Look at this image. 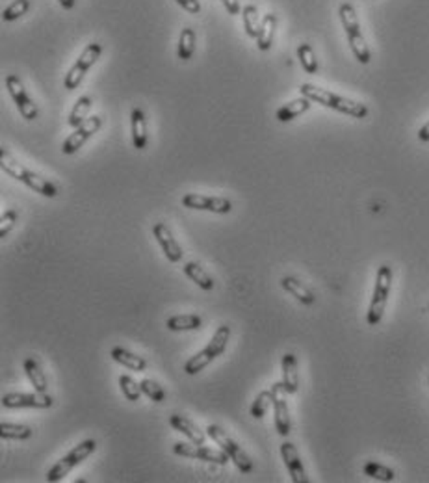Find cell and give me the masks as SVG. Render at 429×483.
I'll use <instances>...</instances> for the list:
<instances>
[{"instance_id": "obj_26", "label": "cell", "mask_w": 429, "mask_h": 483, "mask_svg": "<svg viewBox=\"0 0 429 483\" xmlns=\"http://www.w3.org/2000/svg\"><path fill=\"white\" fill-rule=\"evenodd\" d=\"M182 269H184L186 277H188L191 283H196L199 288H203L207 292L214 290V279L210 277L209 272H204V268L199 263H186Z\"/></svg>"}, {"instance_id": "obj_21", "label": "cell", "mask_w": 429, "mask_h": 483, "mask_svg": "<svg viewBox=\"0 0 429 483\" xmlns=\"http://www.w3.org/2000/svg\"><path fill=\"white\" fill-rule=\"evenodd\" d=\"M110 355H112V359L115 361V363L121 364V366H125V368H128V370L132 372H143L145 368H147V361H145V359L136 355V353L128 352V350H125V348H121V346L112 348Z\"/></svg>"}, {"instance_id": "obj_37", "label": "cell", "mask_w": 429, "mask_h": 483, "mask_svg": "<svg viewBox=\"0 0 429 483\" xmlns=\"http://www.w3.org/2000/svg\"><path fill=\"white\" fill-rule=\"evenodd\" d=\"M17 210H6V212H2V216H0V238H6L8 233L12 231L13 225L17 223Z\"/></svg>"}, {"instance_id": "obj_35", "label": "cell", "mask_w": 429, "mask_h": 483, "mask_svg": "<svg viewBox=\"0 0 429 483\" xmlns=\"http://www.w3.org/2000/svg\"><path fill=\"white\" fill-rule=\"evenodd\" d=\"M28 10H30V0H13L10 6L2 10V19L12 23V21H17L23 15H26Z\"/></svg>"}, {"instance_id": "obj_20", "label": "cell", "mask_w": 429, "mask_h": 483, "mask_svg": "<svg viewBox=\"0 0 429 483\" xmlns=\"http://www.w3.org/2000/svg\"><path fill=\"white\" fill-rule=\"evenodd\" d=\"M310 104H312V101L301 95L299 99H294V101L283 104V106L277 110V113H275V117H277L280 123H288V121H294L296 117H299V115H303L305 112H309Z\"/></svg>"}, {"instance_id": "obj_2", "label": "cell", "mask_w": 429, "mask_h": 483, "mask_svg": "<svg viewBox=\"0 0 429 483\" xmlns=\"http://www.w3.org/2000/svg\"><path fill=\"white\" fill-rule=\"evenodd\" d=\"M0 167H2V171L6 175H10L12 179L23 182L24 186H28L30 190H34L36 193H39V196L50 197V199H54V197L58 196L56 184H53L48 179H43L41 175L30 171L28 167H24L6 147H0Z\"/></svg>"}, {"instance_id": "obj_6", "label": "cell", "mask_w": 429, "mask_h": 483, "mask_svg": "<svg viewBox=\"0 0 429 483\" xmlns=\"http://www.w3.org/2000/svg\"><path fill=\"white\" fill-rule=\"evenodd\" d=\"M95 450H97V441H93V439H86V441H82L80 444H77V446L73 448L71 452L66 453L61 460H58L53 466H50V471L47 472V482L50 483L61 482V480H64V477H66L73 468H77L80 463H84V461L90 457L91 453H95Z\"/></svg>"}, {"instance_id": "obj_25", "label": "cell", "mask_w": 429, "mask_h": 483, "mask_svg": "<svg viewBox=\"0 0 429 483\" xmlns=\"http://www.w3.org/2000/svg\"><path fill=\"white\" fill-rule=\"evenodd\" d=\"M203 325V318L199 314H177L166 320V328L175 333H182V331H197Z\"/></svg>"}, {"instance_id": "obj_4", "label": "cell", "mask_w": 429, "mask_h": 483, "mask_svg": "<svg viewBox=\"0 0 429 483\" xmlns=\"http://www.w3.org/2000/svg\"><path fill=\"white\" fill-rule=\"evenodd\" d=\"M339 17L342 26H344V30H346L347 43H350V48H352L355 60L359 64H363V66H368L370 61H372V54H370L366 39H364L363 32H361V24H359L355 8L350 2H342L339 8Z\"/></svg>"}, {"instance_id": "obj_36", "label": "cell", "mask_w": 429, "mask_h": 483, "mask_svg": "<svg viewBox=\"0 0 429 483\" xmlns=\"http://www.w3.org/2000/svg\"><path fill=\"white\" fill-rule=\"evenodd\" d=\"M120 388H121V392H123V396H125L128 401H137L140 400V396L143 394L142 385H140V383L131 376L120 377Z\"/></svg>"}, {"instance_id": "obj_38", "label": "cell", "mask_w": 429, "mask_h": 483, "mask_svg": "<svg viewBox=\"0 0 429 483\" xmlns=\"http://www.w3.org/2000/svg\"><path fill=\"white\" fill-rule=\"evenodd\" d=\"M175 2H177L184 12L191 13V15L201 13V2H199V0H175Z\"/></svg>"}, {"instance_id": "obj_10", "label": "cell", "mask_w": 429, "mask_h": 483, "mask_svg": "<svg viewBox=\"0 0 429 483\" xmlns=\"http://www.w3.org/2000/svg\"><path fill=\"white\" fill-rule=\"evenodd\" d=\"M6 90L10 97L15 102L21 117L26 121H36L39 117V110H37L36 102L32 101L30 95L24 90V84L21 82V78L17 75H8L6 77Z\"/></svg>"}, {"instance_id": "obj_22", "label": "cell", "mask_w": 429, "mask_h": 483, "mask_svg": "<svg viewBox=\"0 0 429 483\" xmlns=\"http://www.w3.org/2000/svg\"><path fill=\"white\" fill-rule=\"evenodd\" d=\"M23 366H24V374H26V377L30 379L34 390H37V392H47L48 379L47 376H45V372H43L41 364L37 363L34 357H26L24 359Z\"/></svg>"}, {"instance_id": "obj_15", "label": "cell", "mask_w": 429, "mask_h": 483, "mask_svg": "<svg viewBox=\"0 0 429 483\" xmlns=\"http://www.w3.org/2000/svg\"><path fill=\"white\" fill-rule=\"evenodd\" d=\"M153 234H155L156 242L160 244L162 251H164V255H166V258L169 263L177 264L182 261L184 251H182V247H180V244L177 242V238H175L173 233L169 231V227H167L166 223H155Z\"/></svg>"}, {"instance_id": "obj_8", "label": "cell", "mask_w": 429, "mask_h": 483, "mask_svg": "<svg viewBox=\"0 0 429 483\" xmlns=\"http://www.w3.org/2000/svg\"><path fill=\"white\" fill-rule=\"evenodd\" d=\"M101 54H102L101 43L93 41L90 43V45H86L82 54L78 56V60L73 64V67L69 69L66 78H64V88H66L67 91L77 90L78 86H80V82L84 80V77H86V73L90 71L91 67L95 66V61L101 58Z\"/></svg>"}, {"instance_id": "obj_31", "label": "cell", "mask_w": 429, "mask_h": 483, "mask_svg": "<svg viewBox=\"0 0 429 483\" xmlns=\"http://www.w3.org/2000/svg\"><path fill=\"white\" fill-rule=\"evenodd\" d=\"M363 471L366 476H370L372 480H377V482H394V480H396V472H394L390 466L381 465V463H377V461H368V463L364 465Z\"/></svg>"}, {"instance_id": "obj_27", "label": "cell", "mask_w": 429, "mask_h": 483, "mask_svg": "<svg viewBox=\"0 0 429 483\" xmlns=\"http://www.w3.org/2000/svg\"><path fill=\"white\" fill-rule=\"evenodd\" d=\"M34 435L30 426L26 424H12V422H2L0 424V437L4 441H28L30 437Z\"/></svg>"}, {"instance_id": "obj_1", "label": "cell", "mask_w": 429, "mask_h": 483, "mask_svg": "<svg viewBox=\"0 0 429 483\" xmlns=\"http://www.w3.org/2000/svg\"><path fill=\"white\" fill-rule=\"evenodd\" d=\"M299 93L307 99H310L312 102H318L325 108H331L334 112L344 113V115H350L353 120H364L368 115V106L363 104V102L353 101V99H347V97L336 95L333 91L323 90V88H318L314 84H301L299 86Z\"/></svg>"}, {"instance_id": "obj_5", "label": "cell", "mask_w": 429, "mask_h": 483, "mask_svg": "<svg viewBox=\"0 0 429 483\" xmlns=\"http://www.w3.org/2000/svg\"><path fill=\"white\" fill-rule=\"evenodd\" d=\"M390 288H392V268L383 264V266L377 268L376 287H374V294H372V299H370L368 314H366L368 325L381 323L385 309H387L388 296H390Z\"/></svg>"}, {"instance_id": "obj_12", "label": "cell", "mask_w": 429, "mask_h": 483, "mask_svg": "<svg viewBox=\"0 0 429 483\" xmlns=\"http://www.w3.org/2000/svg\"><path fill=\"white\" fill-rule=\"evenodd\" d=\"M180 203L184 209L204 210V212H214V214H229L233 210L231 199L218 196H203V193H186L180 199Z\"/></svg>"}, {"instance_id": "obj_23", "label": "cell", "mask_w": 429, "mask_h": 483, "mask_svg": "<svg viewBox=\"0 0 429 483\" xmlns=\"http://www.w3.org/2000/svg\"><path fill=\"white\" fill-rule=\"evenodd\" d=\"M275 30H277V15L275 13H268L263 17V24H260V30H258V37H256V47L258 50H269L271 45H274Z\"/></svg>"}, {"instance_id": "obj_39", "label": "cell", "mask_w": 429, "mask_h": 483, "mask_svg": "<svg viewBox=\"0 0 429 483\" xmlns=\"http://www.w3.org/2000/svg\"><path fill=\"white\" fill-rule=\"evenodd\" d=\"M221 2H223V6H225V10L229 12V15H238V13L242 12L238 0H221Z\"/></svg>"}, {"instance_id": "obj_9", "label": "cell", "mask_w": 429, "mask_h": 483, "mask_svg": "<svg viewBox=\"0 0 429 483\" xmlns=\"http://www.w3.org/2000/svg\"><path fill=\"white\" fill-rule=\"evenodd\" d=\"M173 452L180 457L207 461V463H216V465H227L231 460L221 448L218 450V448H209L204 444H196V442H175Z\"/></svg>"}, {"instance_id": "obj_29", "label": "cell", "mask_w": 429, "mask_h": 483, "mask_svg": "<svg viewBox=\"0 0 429 483\" xmlns=\"http://www.w3.org/2000/svg\"><path fill=\"white\" fill-rule=\"evenodd\" d=\"M242 19H244V30L245 34L253 39L258 37V30H260V24H263V19L258 17V8L253 6V4H247L242 10Z\"/></svg>"}, {"instance_id": "obj_18", "label": "cell", "mask_w": 429, "mask_h": 483, "mask_svg": "<svg viewBox=\"0 0 429 483\" xmlns=\"http://www.w3.org/2000/svg\"><path fill=\"white\" fill-rule=\"evenodd\" d=\"M131 132L134 149H145V147H147V120H145V113H143V110L140 106L132 108Z\"/></svg>"}, {"instance_id": "obj_24", "label": "cell", "mask_w": 429, "mask_h": 483, "mask_svg": "<svg viewBox=\"0 0 429 483\" xmlns=\"http://www.w3.org/2000/svg\"><path fill=\"white\" fill-rule=\"evenodd\" d=\"M280 287L285 288L286 292L290 294L292 298H296L299 301V303L303 305H312L314 303V294L310 292L309 288L305 287L303 283L299 279H296V277H283L280 279Z\"/></svg>"}, {"instance_id": "obj_32", "label": "cell", "mask_w": 429, "mask_h": 483, "mask_svg": "<svg viewBox=\"0 0 429 483\" xmlns=\"http://www.w3.org/2000/svg\"><path fill=\"white\" fill-rule=\"evenodd\" d=\"M298 58L299 64L303 67V71L307 75H316L318 73V58L314 54V48L310 47L309 43H301L298 47Z\"/></svg>"}, {"instance_id": "obj_40", "label": "cell", "mask_w": 429, "mask_h": 483, "mask_svg": "<svg viewBox=\"0 0 429 483\" xmlns=\"http://www.w3.org/2000/svg\"><path fill=\"white\" fill-rule=\"evenodd\" d=\"M418 140H420V142H429V121L426 123V125L420 126V131H418Z\"/></svg>"}, {"instance_id": "obj_30", "label": "cell", "mask_w": 429, "mask_h": 483, "mask_svg": "<svg viewBox=\"0 0 429 483\" xmlns=\"http://www.w3.org/2000/svg\"><path fill=\"white\" fill-rule=\"evenodd\" d=\"M193 53H196V32L191 30L190 26H186L180 30L179 47H177L179 60H190Z\"/></svg>"}, {"instance_id": "obj_34", "label": "cell", "mask_w": 429, "mask_h": 483, "mask_svg": "<svg viewBox=\"0 0 429 483\" xmlns=\"http://www.w3.org/2000/svg\"><path fill=\"white\" fill-rule=\"evenodd\" d=\"M140 385H142L143 394H145V396H147L151 401H155V404H162V401H166L167 394L160 383H156L155 379L145 377V379H142V381H140Z\"/></svg>"}, {"instance_id": "obj_13", "label": "cell", "mask_w": 429, "mask_h": 483, "mask_svg": "<svg viewBox=\"0 0 429 483\" xmlns=\"http://www.w3.org/2000/svg\"><path fill=\"white\" fill-rule=\"evenodd\" d=\"M271 400H274V417L275 430L280 437H288L292 431V420H290V411H288V401H286V392L283 381L271 385Z\"/></svg>"}, {"instance_id": "obj_14", "label": "cell", "mask_w": 429, "mask_h": 483, "mask_svg": "<svg viewBox=\"0 0 429 483\" xmlns=\"http://www.w3.org/2000/svg\"><path fill=\"white\" fill-rule=\"evenodd\" d=\"M101 126L102 120L99 115L88 117L82 125L78 126V129H75L73 134H69V136L66 138V142L61 144V153H64V155H75L93 134H97V132L101 131Z\"/></svg>"}, {"instance_id": "obj_41", "label": "cell", "mask_w": 429, "mask_h": 483, "mask_svg": "<svg viewBox=\"0 0 429 483\" xmlns=\"http://www.w3.org/2000/svg\"><path fill=\"white\" fill-rule=\"evenodd\" d=\"M58 2H60V6L64 8V10H73L75 4H77V0H58Z\"/></svg>"}, {"instance_id": "obj_28", "label": "cell", "mask_w": 429, "mask_h": 483, "mask_svg": "<svg viewBox=\"0 0 429 483\" xmlns=\"http://www.w3.org/2000/svg\"><path fill=\"white\" fill-rule=\"evenodd\" d=\"M91 106H93V101H91L90 95L80 97V99L75 102L71 113H69V120H67L69 126H71V129H78V126L82 125L84 121L88 120V113H90Z\"/></svg>"}, {"instance_id": "obj_19", "label": "cell", "mask_w": 429, "mask_h": 483, "mask_svg": "<svg viewBox=\"0 0 429 483\" xmlns=\"http://www.w3.org/2000/svg\"><path fill=\"white\" fill-rule=\"evenodd\" d=\"M283 385H285L286 392L296 394L299 390V372H298V359L294 353H285L283 355Z\"/></svg>"}, {"instance_id": "obj_7", "label": "cell", "mask_w": 429, "mask_h": 483, "mask_svg": "<svg viewBox=\"0 0 429 483\" xmlns=\"http://www.w3.org/2000/svg\"><path fill=\"white\" fill-rule=\"evenodd\" d=\"M207 435L231 457V461L236 465V468L240 472H244V474L253 472V461H251V457L225 430H221L220 426H216V424H210L209 428H207Z\"/></svg>"}, {"instance_id": "obj_17", "label": "cell", "mask_w": 429, "mask_h": 483, "mask_svg": "<svg viewBox=\"0 0 429 483\" xmlns=\"http://www.w3.org/2000/svg\"><path fill=\"white\" fill-rule=\"evenodd\" d=\"M169 426H171L175 431L182 433L190 442L204 444V441H207V433H203V431L199 430L196 424L191 422L188 417H184V415H171V417H169Z\"/></svg>"}, {"instance_id": "obj_16", "label": "cell", "mask_w": 429, "mask_h": 483, "mask_svg": "<svg viewBox=\"0 0 429 483\" xmlns=\"http://www.w3.org/2000/svg\"><path fill=\"white\" fill-rule=\"evenodd\" d=\"M280 455H283V461H285V466L288 474H290V480L294 483H309V476L305 472L303 461L299 457L298 448L294 446L292 442H283L280 444Z\"/></svg>"}, {"instance_id": "obj_11", "label": "cell", "mask_w": 429, "mask_h": 483, "mask_svg": "<svg viewBox=\"0 0 429 483\" xmlns=\"http://www.w3.org/2000/svg\"><path fill=\"white\" fill-rule=\"evenodd\" d=\"M2 407L6 409H50L54 406V398L47 392H8L2 396Z\"/></svg>"}, {"instance_id": "obj_3", "label": "cell", "mask_w": 429, "mask_h": 483, "mask_svg": "<svg viewBox=\"0 0 429 483\" xmlns=\"http://www.w3.org/2000/svg\"><path fill=\"white\" fill-rule=\"evenodd\" d=\"M229 340H231V328L223 323L220 328L216 329V333L212 334V339L207 346L197 352L193 357H190L184 363V372L188 376H197L199 372H203L210 363H214L216 359L221 357L225 353L227 346H229Z\"/></svg>"}, {"instance_id": "obj_33", "label": "cell", "mask_w": 429, "mask_h": 483, "mask_svg": "<svg viewBox=\"0 0 429 483\" xmlns=\"http://www.w3.org/2000/svg\"><path fill=\"white\" fill-rule=\"evenodd\" d=\"M274 406V400H271V390H263V392L256 394V398L251 404V417L260 420V418L266 417L269 407Z\"/></svg>"}]
</instances>
